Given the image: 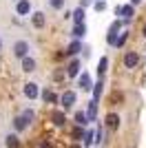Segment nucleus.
<instances>
[{
  "instance_id": "obj_32",
  "label": "nucleus",
  "mask_w": 146,
  "mask_h": 148,
  "mask_svg": "<svg viewBox=\"0 0 146 148\" xmlns=\"http://www.w3.org/2000/svg\"><path fill=\"white\" fill-rule=\"evenodd\" d=\"M62 77H64V71H60V69H58V71L53 73V80H62Z\"/></svg>"
},
{
  "instance_id": "obj_7",
  "label": "nucleus",
  "mask_w": 146,
  "mask_h": 148,
  "mask_svg": "<svg viewBox=\"0 0 146 148\" xmlns=\"http://www.w3.org/2000/svg\"><path fill=\"white\" fill-rule=\"evenodd\" d=\"M16 11H18V16H27V13L31 11V2H29V0H18Z\"/></svg>"
},
{
  "instance_id": "obj_22",
  "label": "nucleus",
  "mask_w": 146,
  "mask_h": 148,
  "mask_svg": "<svg viewBox=\"0 0 146 148\" xmlns=\"http://www.w3.org/2000/svg\"><path fill=\"white\" fill-rule=\"evenodd\" d=\"M126 40H128V33L124 31V33H120V36H117V40H115V47H117V49H122V47L126 44Z\"/></svg>"
},
{
  "instance_id": "obj_9",
  "label": "nucleus",
  "mask_w": 146,
  "mask_h": 148,
  "mask_svg": "<svg viewBox=\"0 0 146 148\" xmlns=\"http://www.w3.org/2000/svg\"><path fill=\"white\" fill-rule=\"evenodd\" d=\"M104 122H106V126H109L111 130H115L117 126H120V117H117L115 113H111V115H106V119H104Z\"/></svg>"
},
{
  "instance_id": "obj_38",
  "label": "nucleus",
  "mask_w": 146,
  "mask_h": 148,
  "mask_svg": "<svg viewBox=\"0 0 146 148\" xmlns=\"http://www.w3.org/2000/svg\"><path fill=\"white\" fill-rule=\"evenodd\" d=\"M0 49H2V40H0Z\"/></svg>"
},
{
  "instance_id": "obj_6",
  "label": "nucleus",
  "mask_w": 146,
  "mask_h": 148,
  "mask_svg": "<svg viewBox=\"0 0 146 148\" xmlns=\"http://www.w3.org/2000/svg\"><path fill=\"white\" fill-rule=\"evenodd\" d=\"M117 16H122L124 20H131V18H133V5H122V7H117Z\"/></svg>"
},
{
  "instance_id": "obj_3",
  "label": "nucleus",
  "mask_w": 146,
  "mask_h": 148,
  "mask_svg": "<svg viewBox=\"0 0 146 148\" xmlns=\"http://www.w3.org/2000/svg\"><path fill=\"white\" fill-rule=\"evenodd\" d=\"M27 51H29V44L24 42V40H20V42L13 44V56L16 58H22L24 60V58H27Z\"/></svg>"
},
{
  "instance_id": "obj_28",
  "label": "nucleus",
  "mask_w": 146,
  "mask_h": 148,
  "mask_svg": "<svg viewBox=\"0 0 146 148\" xmlns=\"http://www.w3.org/2000/svg\"><path fill=\"white\" fill-rule=\"evenodd\" d=\"M106 40H109V44H113V47H115V40H117V33H113V31H109V33H106Z\"/></svg>"
},
{
  "instance_id": "obj_17",
  "label": "nucleus",
  "mask_w": 146,
  "mask_h": 148,
  "mask_svg": "<svg viewBox=\"0 0 146 148\" xmlns=\"http://www.w3.org/2000/svg\"><path fill=\"white\" fill-rule=\"evenodd\" d=\"M95 113H97V102L93 99L91 104H89V111H86V117H89V122H91V119H95Z\"/></svg>"
},
{
  "instance_id": "obj_15",
  "label": "nucleus",
  "mask_w": 146,
  "mask_h": 148,
  "mask_svg": "<svg viewBox=\"0 0 146 148\" xmlns=\"http://www.w3.org/2000/svg\"><path fill=\"white\" fill-rule=\"evenodd\" d=\"M13 126H16V130H24L27 126H29V122L22 117V115H18V117L13 119Z\"/></svg>"
},
{
  "instance_id": "obj_5",
  "label": "nucleus",
  "mask_w": 146,
  "mask_h": 148,
  "mask_svg": "<svg viewBox=\"0 0 146 148\" xmlns=\"http://www.w3.org/2000/svg\"><path fill=\"white\" fill-rule=\"evenodd\" d=\"M78 84H80V88H84V91H93V82H91V75L89 73H82L78 77Z\"/></svg>"
},
{
  "instance_id": "obj_19",
  "label": "nucleus",
  "mask_w": 146,
  "mask_h": 148,
  "mask_svg": "<svg viewBox=\"0 0 146 148\" xmlns=\"http://www.w3.org/2000/svg\"><path fill=\"white\" fill-rule=\"evenodd\" d=\"M71 33H73V38H82V36L86 33V25H75Z\"/></svg>"
},
{
  "instance_id": "obj_36",
  "label": "nucleus",
  "mask_w": 146,
  "mask_h": 148,
  "mask_svg": "<svg viewBox=\"0 0 146 148\" xmlns=\"http://www.w3.org/2000/svg\"><path fill=\"white\" fill-rule=\"evenodd\" d=\"M71 148H80V146H78V144H73V146H71Z\"/></svg>"
},
{
  "instance_id": "obj_23",
  "label": "nucleus",
  "mask_w": 146,
  "mask_h": 148,
  "mask_svg": "<svg viewBox=\"0 0 146 148\" xmlns=\"http://www.w3.org/2000/svg\"><path fill=\"white\" fill-rule=\"evenodd\" d=\"M106 66H109V60H106V58H100V64H97V73H100V77L104 75Z\"/></svg>"
},
{
  "instance_id": "obj_37",
  "label": "nucleus",
  "mask_w": 146,
  "mask_h": 148,
  "mask_svg": "<svg viewBox=\"0 0 146 148\" xmlns=\"http://www.w3.org/2000/svg\"><path fill=\"white\" fill-rule=\"evenodd\" d=\"M144 38H146V27H144Z\"/></svg>"
},
{
  "instance_id": "obj_29",
  "label": "nucleus",
  "mask_w": 146,
  "mask_h": 148,
  "mask_svg": "<svg viewBox=\"0 0 146 148\" xmlns=\"http://www.w3.org/2000/svg\"><path fill=\"white\" fill-rule=\"evenodd\" d=\"M120 27H122V20H117V22H113V25H111V29H109V31L117 33V31H120Z\"/></svg>"
},
{
  "instance_id": "obj_4",
  "label": "nucleus",
  "mask_w": 146,
  "mask_h": 148,
  "mask_svg": "<svg viewBox=\"0 0 146 148\" xmlns=\"http://www.w3.org/2000/svg\"><path fill=\"white\" fill-rule=\"evenodd\" d=\"M137 62H140V56H137L135 51H128L126 56H124V66H126V69L137 66Z\"/></svg>"
},
{
  "instance_id": "obj_26",
  "label": "nucleus",
  "mask_w": 146,
  "mask_h": 148,
  "mask_svg": "<svg viewBox=\"0 0 146 148\" xmlns=\"http://www.w3.org/2000/svg\"><path fill=\"white\" fill-rule=\"evenodd\" d=\"M22 117H24V119H27V122H29V124H31V122H33V117H36V113L31 111V108H27V111H24V113H22Z\"/></svg>"
},
{
  "instance_id": "obj_33",
  "label": "nucleus",
  "mask_w": 146,
  "mask_h": 148,
  "mask_svg": "<svg viewBox=\"0 0 146 148\" xmlns=\"http://www.w3.org/2000/svg\"><path fill=\"white\" fill-rule=\"evenodd\" d=\"M42 148H51V144H49V142H42Z\"/></svg>"
},
{
  "instance_id": "obj_8",
  "label": "nucleus",
  "mask_w": 146,
  "mask_h": 148,
  "mask_svg": "<svg viewBox=\"0 0 146 148\" xmlns=\"http://www.w3.org/2000/svg\"><path fill=\"white\" fill-rule=\"evenodd\" d=\"M51 122H53L55 126H62V124L67 122V117H64L62 111H51Z\"/></svg>"
},
{
  "instance_id": "obj_10",
  "label": "nucleus",
  "mask_w": 146,
  "mask_h": 148,
  "mask_svg": "<svg viewBox=\"0 0 146 148\" xmlns=\"http://www.w3.org/2000/svg\"><path fill=\"white\" fill-rule=\"evenodd\" d=\"M22 71H27V73H31V71H36V60L27 56V58L22 60Z\"/></svg>"
},
{
  "instance_id": "obj_18",
  "label": "nucleus",
  "mask_w": 146,
  "mask_h": 148,
  "mask_svg": "<svg viewBox=\"0 0 146 148\" xmlns=\"http://www.w3.org/2000/svg\"><path fill=\"white\" fill-rule=\"evenodd\" d=\"M18 146H20L18 135H7V148H18Z\"/></svg>"
},
{
  "instance_id": "obj_1",
  "label": "nucleus",
  "mask_w": 146,
  "mask_h": 148,
  "mask_svg": "<svg viewBox=\"0 0 146 148\" xmlns=\"http://www.w3.org/2000/svg\"><path fill=\"white\" fill-rule=\"evenodd\" d=\"M75 99H78V95H75L73 91H64V93H62V97H60L62 108H71V106L75 104Z\"/></svg>"
},
{
  "instance_id": "obj_20",
  "label": "nucleus",
  "mask_w": 146,
  "mask_h": 148,
  "mask_svg": "<svg viewBox=\"0 0 146 148\" xmlns=\"http://www.w3.org/2000/svg\"><path fill=\"white\" fill-rule=\"evenodd\" d=\"M75 122H78V126H86L89 124V117H86V113H75Z\"/></svg>"
},
{
  "instance_id": "obj_31",
  "label": "nucleus",
  "mask_w": 146,
  "mask_h": 148,
  "mask_svg": "<svg viewBox=\"0 0 146 148\" xmlns=\"http://www.w3.org/2000/svg\"><path fill=\"white\" fill-rule=\"evenodd\" d=\"M120 99H122V93H113V95H111V104H115Z\"/></svg>"
},
{
  "instance_id": "obj_27",
  "label": "nucleus",
  "mask_w": 146,
  "mask_h": 148,
  "mask_svg": "<svg viewBox=\"0 0 146 148\" xmlns=\"http://www.w3.org/2000/svg\"><path fill=\"white\" fill-rule=\"evenodd\" d=\"M49 5L53 7V9H62V7H64V0H49Z\"/></svg>"
},
{
  "instance_id": "obj_35",
  "label": "nucleus",
  "mask_w": 146,
  "mask_h": 148,
  "mask_svg": "<svg viewBox=\"0 0 146 148\" xmlns=\"http://www.w3.org/2000/svg\"><path fill=\"white\" fill-rule=\"evenodd\" d=\"M86 2H89V0H82V9H84V5H86Z\"/></svg>"
},
{
  "instance_id": "obj_25",
  "label": "nucleus",
  "mask_w": 146,
  "mask_h": 148,
  "mask_svg": "<svg viewBox=\"0 0 146 148\" xmlns=\"http://www.w3.org/2000/svg\"><path fill=\"white\" fill-rule=\"evenodd\" d=\"M82 142H84V146H91V144H95V135H93L91 130H86V133H84V139H82Z\"/></svg>"
},
{
  "instance_id": "obj_24",
  "label": "nucleus",
  "mask_w": 146,
  "mask_h": 148,
  "mask_svg": "<svg viewBox=\"0 0 146 148\" xmlns=\"http://www.w3.org/2000/svg\"><path fill=\"white\" fill-rule=\"evenodd\" d=\"M102 86H104L102 82H97V84H93V99H95V102L100 99V95H102Z\"/></svg>"
},
{
  "instance_id": "obj_16",
  "label": "nucleus",
  "mask_w": 146,
  "mask_h": 148,
  "mask_svg": "<svg viewBox=\"0 0 146 148\" xmlns=\"http://www.w3.org/2000/svg\"><path fill=\"white\" fill-rule=\"evenodd\" d=\"M80 51H82V44H80L78 40H73V42L69 44V49H67V53H69V56H75V53H80Z\"/></svg>"
},
{
  "instance_id": "obj_30",
  "label": "nucleus",
  "mask_w": 146,
  "mask_h": 148,
  "mask_svg": "<svg viewBox=\"0 0 146 148\" xmlns=\"http://www.w3.org/2000/svg\"><path fill=\"white\" fill-rule=\"evenodd\" d=\"M104 9H106V2L97 0V2H95V11H104Z\"/></svg>"
},
{
  "instance_id": "obj_11",
  "label": "nucleus",
  "mask_w": 146,
  "mask_h": 148,
  "mask_svg": "<svg viewBox=\"0 0 146 148\" xmlns=\"http://www.w3.org/2000/svg\"><path fill=\"white\" fill-rule=\"evenodd\" d=\"M31 20H33V27H36V29H42L44 27V13L42 11H36Z\"/></svg>"
},
{
  "instance_id": "obj_21",
  "label": "nucleus",
  "mask_w": 146,
  "mask_h": 148,
  "mask_svg": "<svg viewBox=\"0 0 146 148\" xmlns=\"http://www.w3.org/2000/svg\"><path fill=\"white\" fill-rule=\"evenodd\" d=\"M71 137L73 139H84V128H82V126H75V128L71 130Z\"/></svg>"
},
{
  "instance_id": "obj_2",
  "label": "nucleus",
  "mask_w": 146,
  "mask_h": 148,
  "mask_svg": "<svg viewBox=\"0 0 146 148\" xmlns=\"http://www.w3.org/2000/svg\"><path fill=\"white\" fill-rule=\"evenodd\" d=\"M24 95L29 99H36L38 95H40V86H38L36 82H27V84H24Z\"/></svg>"
},
{
  "instance_id": "obj_12",
  "label": "nucleus",
  "mask_w": 146,
  "mask_h": 148,
  "mask_svg": "<svg viewBox=\"0 0 146 148\" xmlns=\"http://www.w3.org/2000/svg\"><path fill=\"white\" fill-rule=\"evenodd\" d=\"M42 99L47 102V104H55V102H58V95H55L51 88H47V91L42 93Z\"/></svg>"
},
{
  "instance_id": "obj_14",
  "label": "nucleus",
  "mask_w": 146,
  "mask_h": 148,
  "mask_svg": "<svg viewBox=\"0 0 146 148\" xmlns=\"http://www.w3.org/2000/svg\"><path fill=\"white\" fill-rule=\"evenodd\" d=\"M71 16H73V20H75V25H84V9H82V7H78Z\"/></svg>"
},
{
  "instance_id": "obj_34",
  "label": "nucleus",
  "mask_w": 146,
  "mask_h": 148,
  "mask_svg": "<svg viewBox=\"0 0 146 148\" xmlns=\"http://www.w3.org/2000/svg\"><path fill=\"white\" fill-rule=\"evenodd\" d=\"M140 2H142V0H131V5H133V7H135V5H140Z\"/></svg>"
},
{
  "instance_id": "obj_13",
  "label": "nucleus",
  "mask_w": 146,
  "mask_h": 148,
  "mask_svg": "<svg viewBox=\"0 0 146 148\" xmlns=\"http://www.w3.org/2000/svg\"><path fill=\"white\" fill-rule=\"evenodd\" d=\"M78 73H80V62L73 60L71 64H69V69H67V75H69V77H75Z\"/></svg>"
}]
</instances>
